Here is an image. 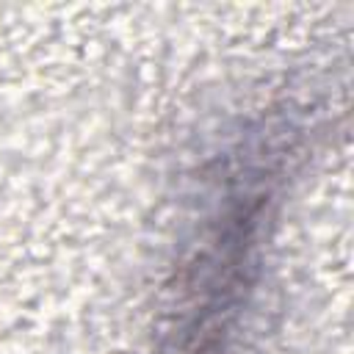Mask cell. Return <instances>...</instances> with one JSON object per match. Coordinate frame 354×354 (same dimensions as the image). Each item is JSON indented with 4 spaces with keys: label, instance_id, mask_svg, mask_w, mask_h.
Here are the masks:
<instances>
[{
    "label": "cell",
    "instance_id": "cell-1",
    "mask_svg": "<svg viewBox=\"0 0 354 354\" xmlns=\"http://www.w3.org/2000/svg\"><path fill=\"white\" fill-rule=\"evenodd\" d=\"M285 133V127L249 133L227 155L205 235L180 279L177 324L166 332L160 354H221L235 335L254 290L271 205L293 149Z\"/></svg>",
    "mask_w": 354,
    "mask_h": 354
}]
</instances>
